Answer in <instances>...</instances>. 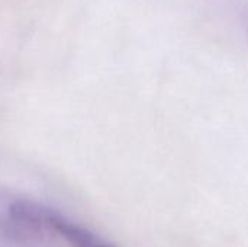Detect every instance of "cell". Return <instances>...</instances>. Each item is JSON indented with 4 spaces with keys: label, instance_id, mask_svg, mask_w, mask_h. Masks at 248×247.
<instances>
[{
    "label": "cell",
    "instance_id": "1",
    "mask_svg": "<svg viewBox=\"0 0 248 247\" xmlns=\"http://www.w3.org/2000/svg\"><path fill=\"white\" fill-rule=\"evenodd\" d=\"M12 227L31 240L45 236L60 237L71 247H116L94 231L78 226L58 211L29 201H17L9 208Z\"/></svg>",
    "mask_w": 248,
    "mask_h": 247
}]
</instances>
